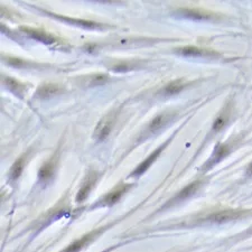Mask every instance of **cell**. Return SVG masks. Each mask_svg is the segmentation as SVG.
<instances>
[{
    "mask_svg": "<svg viewBox=\"0 0 252 252\" xmlns=\"http://www.w3.org/2000/svg\"><path fill=\"white\" fill-rule=\"evenodd\" d=\"M115 121V112H111L100 120L94 131V138L98 140H104L110 135Z\"/></svg>",
    "mask_w": 252,
    "mask_h": 252,
    "instance_id": "277c9868",
    "label": "cell"
},
{
    "mask_svg": "<svg viewBox=\"0 0 252 252\" xmlns=\"http://www.w3.org/2000/svg\"><path fill=\"white\" fill-rule=\"evenodd\" d=\"M252 214L251 210H224L208 215L205 221L213 224H222L230 222V221L240 220Z\"/></svg>",
    "mask_w": 252,
    "mask_h": 252,
    "instance_id": "7a4b0ae2",
    "label": "cell"
},
{
    "mask_svg": "<svg viewBox=\"0 0 252 252\" xmlns=\"http://www.w3.org/2000/svg\"><path fill=\"white\" fill-rule=\"evenodd\" d=\"M24 167H25V156H23L21 158H18V160L14 162V165L11 166L10 168L11 180H17V178L22 175Z\"/></svg>",
    "mask_w": 252,
    "mask_h": 252,
    "instance_id": "ac0fdd59",
    "label": "cell"
},
{
    "mask_svg": "<svg viewBox=\"0 0 252 252\" xmlns=\"http://www.w3.org/2000/svg\"><path fill=\"white\" fill-rule=\"evenodd\" d=\"M247 233H252V229H250V230H248Z\"/></svg>",
    "mask_w": 252,
    "mask_h": 252,
    "instance_id": "7402d4cb",
    "label": "cell"
},
{
    "mask_svg": "<svg viewBox=\"0 0 252 252\" xmlns=\"http://www.w3.org/2000/svg\"><path fill=\"white\" fill-rule=\"evenodd\" d=\"M112 249H115V248H111V249H108V250H106V251H103V252H108V251H111Z\"/></svg>",
    "mask_w": 252,
    "mask_h": 252,
    "instance_id": "603a6c76",
    "label": "cell"
},
{
    "mask_svg": "<svg viewBox=\"0 0 252 252\" xmlns=\"http://www.w3.org/2000/svg\"><path fill=\"white\" fill-rule=\"evenodd\" d=\"M176 52L181 55L184 56H206V55H215V53L211 52V50L203 49L201 47H196V46H184V47H181L176 49Z\"/></svg>",
    "mask_w": 252,
    "mask_h": 252,
    "instance_id": "7c38bea8",
    "label": "cell"
},
{
    "mask_svg": "<svg viewBox=\"0 0 252 252\" xmlns=\"http://www.w3.org/2000/svg\"><path fill=\"white\" fill-rule=\"evenodd\" d=\"M109 80V76L103 74V73H99V74H94L90 80V84L91 85H100V84H104L107 81Z\"/></svg>",
    "mask_w": 252,
    "mask_h": 252,
    "instance_id": "d6986e66",
    "label": "cell"
},
{
    "mask_svg": "<svg viewBox=\"0 0 252 252\" xmlns=\"http://www.w3.org/2000/svg\"><path fill=\"white\" fill-rule=\"evenodd\" d=\"M109 227L111 228L112 224H110V226H104V227H100L98 229H94V230L90 231L89 233L81 236L80 239H77L75 241L69 243L65 249L61 250L60 252H80L82 249H84V248H87L91 242L94 241V240L102 234Z\"/></svg>",
    "mask_w": 252,
    "mask_h": 252,
    "instance_id": "6da1fadb",
    "label": "cell"
},
{
    "mask_svg": "<svg viewBox=\"0 0 252 252\" xmlns=\"http://www.w3.org/2000/svg\"><path fill=\"white\" fill-rule=\"evenodd\" d=\"M168 142H169V140L166 141L165 143H162V145H160V147H158V148H157L156 150L153 151V153H151V154L149 155V157H147L145 160L141 161L140 164H139L138 167L136 168L133 173H131L130 177L140 176V175H142L143 173H146V170L148 169L151 165H153V162L157 160L158 156H160V155L161 154V151L166 148V146H167Z\"/></svg>",
    "mask_w": 252,
    "mask_h": 252,
    "instance_id": "8992f818",
    "label": "cell"
},
{
    "mask_svg": "<svg viewBox=\"0 0 252 252\" xmlns=\"http://www.w3.org/2000/svg\"><path fill=\"white\" fill-rule=\"evenodd\" d=\"M60 91H61V88L57 84L45 83V84L41 85V87L37 89L35 96H36V98L45 100V99L50 98V96L57 94Z\"/></svg>",
    "mask_w": 252,
    "mask_h": 252,
    "instance_id": "8fae6325",
    "label": "cell"
},
{
    "mask_svg": "<svg viewBox=\"0 0 252 252\" xmlns=\"http://www.w3.org/2000/svg\"><path fill=\"white\" fill-rule=\"evenodd\" d=\"M247 173H248V175H252V162L249 165V167H248Z\"/></svg>",
    "mask_w": 252,
    "mask_h": 252,
    "instance_id": "44dd1931",
    "label": "cell"
},
{
    "mask_svg": "<svg viewBox=\"0 0 252 252\" xmlns=\"http://www.w3.org/2000/svg\"><path fill=\"white\" fill-rule=\"evenodd\" d=\"M186 83L184 82L183 80H175L169 82L167 85H166L164 89V93L166 95H173V94H177L180 93L183 89L185 88Z\"/></svg>",
    "mask_w": 252,
    "mask_h": 252,
    "instance_id": "e0dca14e",
    "label": "cell"
},
{
    "mask_svg": "<svg viewBox=\"0 0 252 252\" xmlns=\"http://www.w3.org/2000/svg\"><path fill=\"white\" fill-rule=\"evenodd\" d=\"M55 169H56V162L55 160H50L47 162H45L44 165L42 166L40 172H38V178L42 182H48L52 180V177L55 174Z\"/></svg>",
    "mask_w": 252,
    "mask_h": 252,
    "instance_id": "4fadbf2b",
    "label": "cell"
},
{
    "mask_svg": "<svg viewBox=\"0 0 252 252\" xmlns=\"http://www.w3.org/2000/svg\"><path fill=\"white\" fill-rule=\"evenodd\" d=\"M46 14L49 15V16L54 17V18H56V19H60V21H62V22H67V23H69V24L77 25V26L83 27V28H87V29H95V28H100V27H102V25L98 24V23H94V22H91V21H85V19L69 18V17H67V16H61V15L49 13V11H46Z\"/></svg>",
    "mask_w": 252,
    "mask_h": 252,
    "instance_id": "52a82bcc",
    "label": "cell"
},
{
    "mask_svg": "<svg viewBox=\"0 0 252 252\" xmlns=\"http://www.w3.org/2000/svg\"><path fill=\"white\" fill-rule=\"evenodd\" d=\"M2 80L6 87L8 88L11 92H14L15 94H17L18 96L24 95V93L26 91V85L24 83L19 82V81L8 76H3Z\"/></svg>",
    "mask_w": 252,
    "mask_h": 252,
    "instance_id": "9a60e30c",
    "label": "cell"
},
{
    "mask_svg": "<svg viewBox=\"0 0 252 252\" xmlns=\"http://www.w3.org/2000/svg\"><path fill=\"white\" fill-rule=\"evenodd\" d=\"M229 153H230V149H229L228 145H224V143H219L218 146L215 147L214 151H213L212 156L210 160H208L204 165V169H210L213 166L218 164L223 158H226Z\"/></svg>",
    "mask_w": 252,
    "mask_h": 252,
    "instance_id": "ba28073f",
    "label": "cell"
},
{
    "mask_svg": "<svg viewBox=\"0 0 252 252\" xmlns=\"http://www.w3.org/2000/svg\"><path fill=\"white\" fill-rule=\"evenodd\" d=\"M202 185H203V182H202V181H195V182H193V183L188 184L187 186H185V187L182 189V191H180V192L176 194L175 197H174V199H172V201L168 202L166 206H169V205H172V204L181 203V202H183L185 200L189 199V197H192L194 194H196L197 192L200 191V188L202 187Z\"/></svg>",
    "mask_w": 252,
    "mask_h": 252,
    "instance_id": "5b68a950",
    "label": "cell"
},
{
    "mask_svg": "<svg viewBox=\"0 0 252 252\" xmlns=\"http://www.w3.org/2000/svg\"><path fill=\"white\" fill-rule=\"evenodd\" d=\"M130 188H131L130 184H123V183L120 184V185L117 186V187H115L114 189H112L111 192L106 194V195H104L102 199H100V201L96 202V203L93 205L92 207L94 208V207H98V206H102V207L112 206V205L118 203L120 199H121V197L123 196V194L129 191Z\"/></svg>",
    "mask_w": 252,
    "mask_h": 252,
    "instance_id": "3957f363",
    "label": "cell"
},
{
    "mask_svg": "<svg viewBox=\"0 0 252 252\" xmlns=\"http://www.w3.org/2000/svg\"><path fill=\"white\" fill-rule=\"evenodd\" d=\"M177 14L186 18L194 19V21H204V19H210L212 17V15L196 9H181L177 11Z\"/></svg>",
    "mask_w": 252,
    "mask_h": 252,
    "instance_id": "2e32d148",
    "label": "cell"
},
{
    "mask_svg": "<svg viewBox=\"0 0 252 252\" xmlns=\"http://www.w3.org/2000/svg\"><path fill=\"white\" fill-rule=\"evenodd\" d=\"M173 115L172 114H161L160 115H157L156 118H154L151 120V122L149 123V131L150 133H156V131L160 130L161 128H164L167 123L172 120Z\"/></svg>",
    "mask_w": 252,
    "mask_h": 252,
    "instance_id": "5bb4252c",
    "label": "cell"
},
{
    "mask_svg": "<svg viewBox=\"0 0 252 252\" xmlns=\"http://www.w3.org/2000/svg\"><path fill=\"white\" fill-rule=\"evenodd\" d=\"M96 177H98V176H96V173H94V172H90L88 174V176L85 177V180H84V183L82 185V187L80 188L79 193H77L76 202L81 203V202L87 200V197L89 196V194L91 193L93 186H94V184H95Z\"/></svg>",
    "mask_w": 252,
    "mask_h": 252,
    "instance_id": "30bf717a",
    "label": "cell"
},
{
    "mask_svg": "<svg viewBox=\"0 0 252 252\" xmlns=\"http://www.w3.org/2000/svg\"><path fill=\"white\" fill-rule=\"evenodd\" d=\"M21 29L25 34L28 35V36L34 38V40L40 41L42 43H44V44L50 45V44H54V43L56 42V38L55 37L52 36V35L48 34V33L44 32V30H42V29L29 28V27H22Z\"/></svg>",
    "mask_w": 252,
    "mask_h": 252,
    "instance_id": "9c48e42d",
    "label": "cell"
},
{
    "mask_svg": "<svg viewBox=\"0 0 252 252\" xmlns=\"http://www.w3.org/2000/svg\"><path fill=\"white\" fill-rule=\"evenodd\" d=\"M228 117L226 115H221L220 117L215 120L214 123H213V130L214 131H220L222 128L227 125Z\"/></svg>",
    "mask_w": 252,
    "mask_h": 252,
    "instance_id": "ffe728a7",
    "label": "cell"
}]
</instances>
